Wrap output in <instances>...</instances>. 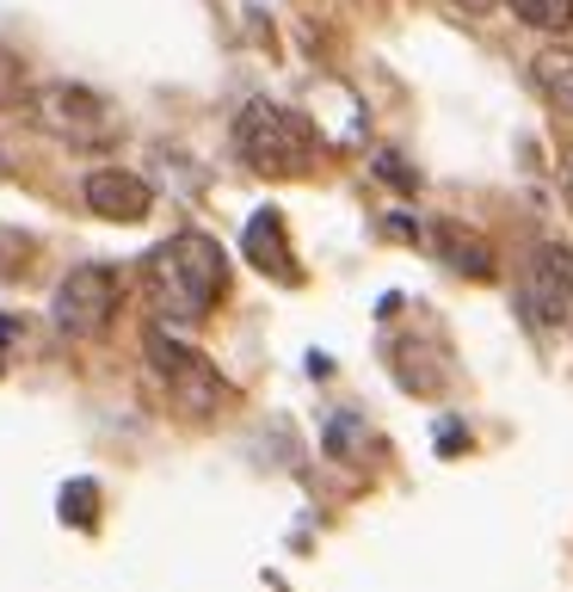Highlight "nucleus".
I'll return each instance as SVG.
<instances>
[{
  "mask_svg": "<svg viewBox=\"0 0 573 592\" xmlns=\"http://www.w3.org/2000/svg\"><path fill=\"white\" fill-rule=\"evenodd\" d=\"M142 297L173 327L211 322L222 308V297H229V253H222V241L204 229L167 235L161 248L142 253Z\"/></svg>",
  "mask_w": 573,
  "mask_h": 592,
  "instance_id": "nucleus-1",
  "label": "nucleus"
},
{
  "mask_svg": "<svg viewBox=\"0 0 573 592\" xmlns=\"http://www.w3.org/2000/svg\"><path fill=\"white\" fill-rule=\"evenodd\" d=\"M234 154H241V167L259 173V179H303V173L321 161V130H315L296 105L247 99L241 117H234Z\"/></svg>",
  "mask_w": 573,
  "mask_h": 592,
  "instance_id": "nucleus-2",
  "label": "nucleus"
},
{
  "mask_svg": "<svg viewBox=\"0 0 573 592\" xmlns=\"http://www.w3.org/2000/svg\"><path fill=\"white\" fill-rule=\"evenodd\" d=\"M142 370H149V382L161 389V402H167L179 420H216V414L234 402V382L222 377L198 345L173 340L167 322H154L149 333H142Z\"/></svg>",
  "mask_w": 573,
  "mask_h": 592,
  "instance_id": "nucleus-3",
  "label": "nucleus"
},
{
  "mask_svg": "<svg viewBox=\"0 0 573 592\" xmlns=\"http://www.w3.org/2000/svg\"><path fill=\"white\" fill-rule=\"evenodd\" d=\"M25 112L38 124L43 136H56L68 149H99V142H112L117 136V112L112 99L93 93V87H80V80H43L25 93Z\"/></svg>",
  "mask_w": 573,
  "mask_h": 592,
  "instance_id": "nucleus-4",
  "label": "nucleus"
},
{
  "mask_svg": "<svg viewBox=\"0 0 573 592\" xmlns=\"http://www.w3.org/2000/svg\"><path fill=\"white\" fill-rule=\"evenodd\" d=\"M117 308H124V278L112 266L87 260V266L62 272L56 297H50V322H56L62 340H105Z\"/></svg>",
  "mask_w": 573,
  "mask_h": 592,
  "instance_id": "nucleus-5",
  "label": "nucleus"
},
{
  "mask_svg": "<svg viewBox=\"0 0 573 592\" xmlns=\"http://www.w3.org/2000/svg\"><path fill=\"white\" fill-rule=\"evenodd\" d=\"M518 308L536 327H568L573 322V253L561 241H536L518 266Z\"/></svg>",
  "mask_w": 573,
  "mask_h": 592,
  "instance_id": "nucleus-6",
  "label": "nucleus"
},
{
  "mask_svg": "<svg viewBox=\"0 0 573 592\" xmlns=\"http://www.w3.org/2000/svg\"><path fill=\"white\" fill-rule=\"evenodd\" d=\"M80 204L99 223H149L154 216V186L130 167H93L80 179Z\"/></svg>",
  "mask_w": 573,
  "mask_h": 592,
  "instance_id": "nucleus-7",
  "label": "nucleus"
},
{
  "mask_svg": "<svg viewBox=\"0 0 573 592\" xmlns=\"http://www.w3.org/2000/svg\"><path fill=\"white\" fill-rule=\"evenodd\" d=\"M241 248H247V260L259 272H271L278 285H296L303 272H296V260H290V248H284V216L278 211H259L247 223V235H241Z\"/></svg>",
  "mask_w": 573,
  "mask_h": 592,
  "instance_id": "nucleus-8",
  "label": "nucleus"
},
{
  "mask_svg": "<svg viewBox=\"0 0 573 592\" xmlns=\"http://www.w3.org/2000/svg\"><path fill=\"white\" fill-rule=\"evenodd\" d=\"M425 241H432V253H438L450 272H462V278H494V248H487L481 235H469L462 223H432Z\"/></svg>",
  "mask_w": 573,
  "mask_h": 592,
  "instance_id": "nucleus-9",
  "label": "nucleus"
},
{
  "mask_svg": "<svg viewBox=\"0 0 573 592\" xmlns=\"http://www.w3.org/2000/svg\"><path fill=\"white\" fill-rule=\"evenodd\" d=\"M531 87L549 99L561 117H573V43H549L531 56Z\"/></svg>",
  "mask_w": 573,
  "mask_h": 592,
  "instance_id": "nucleus-10",
  "label": "nucleus"
},
{
  "mask_svg": "<svg viewBox=\"0 0 573 592\" xmlns=\"http://www.w3.org/2000/svg\"><path fill=\"white\" fill-rule=\"evenodd\" d=\"M499 7H512V20L543 32V38H568L573 32V0H499Z\"/></svg>",
  "mask_w": 573,
  "mask_h": 592,
  "instance_id": "nucleus-11",
  "label": "nucleus"
},
{
  "mask_svg": "<svg viewBox=\"0 0 573 592\" xmlns=\"http://www.w3.org/2000/svg\"><path fill=\"white\" fill-rule=\"evenodd\" d=\"M25 93H31V75H25V56L0 43V112H25Z\"/></svg>",
  "mask_w": 573,
  "mask_h": 592,
  "instance_id": "nucleus-12",
  "label": "nucleus"
},
{
  "mask_svg": "<svg viewBox=\"0 0 573 592\" xmlns=\"http://www.w3.org/2000/svg\"><path fill=\"white\" fill-rule=\"evenodd\" d=\"M450 7H457V13H469V20H487L499 0H450Z\"/></svg>",
  "mask_w": 573,
  "mask_h": 592,
  "instance_id": "nucleus-13",
  "label": "nucleus"
},
{
  "mask_svg": "<svg viewBox=\"0 0 573 592\" xmlns=\"http://www.w3.org/2000/svg\"><path fill=\"white\" fill-rule=\"evenodd\" d=\"M561 191H568V211H573V149H561Z\"/></svg>",
  "mask_w": 573,
  "mask_h": 592,
  "instance_id": "nucleus-14",
  "label": "nucleus"
},
{
  "mask_svg": "<svg viewBox=\"0 0 573 592\" xmlns=\"http://www.w3.org/2000/svg\"><path fill=\"white\" fill-rule=\"evenodd\" d=\"M0 173H7V154H0Z\"/></svg>",
  "mask_w": 573,
  "mask_h": 592,
  "instance_id": "nucleus-15",
  "label": "nucleus"
}]
</instances>
